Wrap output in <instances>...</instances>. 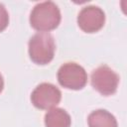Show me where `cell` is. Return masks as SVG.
I'll return each instance as SVG.
<instances>
[{"mask_svg":"<svg viewBox=\"0 0 127 127\" xmlns=\"http://www.w3.org/2000/svg\"><path fill=\"white\" fill-rule=\"evenodd\" d=\"M91 85L100 94L108 96L116 92L119 76L108 65L103 64L95 68L91 73Z\"/></svg>","mask_w":127,"mask_h":127,"instance_id":"cell-4","label":"cell"},{"mask_svg":"<svg viewBox=\"0 0 127 127\" xmlns=\"http://www.w3.org/2000/svg\"><path fill=\"white\" fill-rule=\"evenodd\" d=\"M9 23V15L3 4H0V32L4 31Z\"/></svg>","mask_w":127,"mask_h":127,"instance_id":"cell-9","label":"cell"},{"mask_svg":"<svg viewBox=\"0 0 127 127\" xmlns=\"http://www.w3.org/2000/svg\"><path fill=\"white\" fill-rule=\"evenodd\" d=\"M89 127H118L115 117L104 109L92 111L87 118Z\"/></svg>","mask_w":127,"mask_h":127,"instance_id":"cell-8","label":"cell"},{"mask_svg":"<svg viewBox=\"0 0 127 127\" xmlns=\"http://www.w3.org/2000/svg\"><path fill=\"white\" fill-rule=\"evenodd\" d=\"M3 87H4V80H3V77L0 73V92L3 90Z\"/></svg>","mask_w":127,"mask_h":127,"instance_id":"cell-10","label":"cell"},{"mask_svg":"<svg viewBox=\"0 0 127 127\" xmlns=\"http://www.w3.org/2000/svg\"><path fill=\"white\" fill-rule=\"evenodd\" d=\"M55 50V40L48 32H39L29 41V56L35 64H49L54 59Z\"/></svg>","mask_w":127,"mask_h":127,"instance_id":"cell-2","label":"cell"},{"mask_svg":"<svg viewBox=\"0 0 127 127\" xmlns=\"http://www.w3.org/2000/svg\"><path fill=\"white\" fill-rule=\"evenodd\" d=\"M69 114L62 108H52L45 115L46 127H70Z\"/></svg>","mask_w":127,"mask_h":127,"instance_id":"cell-7","label":"cell"},{"mask_svg":"<svg viewBox=\"0 0 127 127\" xmlns=\"http://www.w3.org/2000/svg\"><path fill=\"white\" fill-rule=\"evenodd\" d=\"M58 80L65 88L78 90L85 86L87 73L76 63H65L58 70Z\"/></svg>","mask_w":127,"mask_h":127,"instance_id":"cell-3","label":"cell"},{"mask_svg":"<svg viewBox=\"0 0 127 127\" xmlns=\"http://www.w3.org/2000/svg\"><path fill=\"white\" fill-rule=\"evenodd\" d=\"M105 22L103 10L97 6H86L80 10L77 16V24L85 33H95L99 31Z\"/></svg>","mask_w":127,"mask_h":127,"instance_id":"cell-6","label":"cell"},{"mask_svg":"<svg viewBox=\"0 0 127 127\" xmlns=\"http://www.w3.org/2000/svg\"><path fill=\"white\" fill-rule=\"evenodd\" d=\"M62 99L61 90L54 84L43 82L39 84L32 92L31 101L39 109L50 110L55 108Z\"/></svg>","mask_w":127,"mask_h":127,"instance_id":"cell-5","label":"cell"},{"mask_svg":"<svg viewBox=\"0 0 127 127\" xmlns=\"http://www.w3.org/2000/svg\"><path fill=\"white\" fill-rule=\"evenodd\" d=\"M61 22V11L52 1L38 3L30 15L31 26L39 32H49L56 29Z\"/></svg>","mask_w":127,"mask_h":127,"instance_id":"cell-1","label":"cell"}]
</instances>
